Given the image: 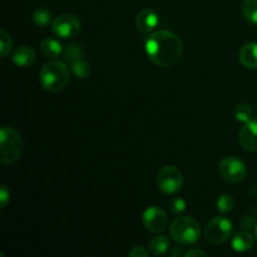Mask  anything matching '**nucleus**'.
Here are the masks:
<instances>
[{
	"label": "nucleus",
	"instance_id": "nucleus-1",
	"mask_svg": "<svg viewBox=\"0 0 257 257\" xmlns=\"http://www.w3.org/2000/svg\"><path fill=\"white\" fill-rule=\"evenodd\" d=\"M146 52L151 62L158 67H172L182 55V40L170 30H158L146 40Z\"/></svg>",
	"mask_w": 257,
	"mask_h": 257
},
{
	"label": "nucleus",
	"instance_id": "nucleus-2",
	"mask_svg": "<svg viewBox=\"0 0 257 257\" xmlns=\"http://www.w3.org/2000/svg\"><path fill=\"white\" fill-rule=\"evenodd\" d=\"M70 78L69 68L64 62L50 60L45 63L39 74V82L45 90L57 93L68 84Z\"/></svg>",
	"mask_w": 257,
	"mask_h": 257
},
{
	"label": "nucleus",
	"instance_id": "nucleus-3",
	"mask_svg": "<svg viewBox=\"0 0 257 257\" xmlns=\"http://www.w3.org/2000/svg\"><path fill=\"white\" fill-rule=\"evenodd\" d=\"M24 142L17 130L12 127H3L0 131V162L3 165H12L19 160L23 152Z\"/></svg>",
	"mask_w": 257,
	"mask_h": 257
},
{
	"label": "nucleus",
	"instance_id": "nucleus-4",
	"mask_svg": "<svg viewBox=\"0 0 257 257\" xmlns=\"http://www.w3.org/2000/svg\"><path fill=\"white\" fill-rule=\"evenodd\" d=\"M170 233L172 240L181 245H193L201 237V226L195 218L183 216L172 221Z\"/></svg>",
	"mask_w": 257,
	"mask_h": 257
},
{
	"label": "nucleus",
	"instance_id": "nucleus-5",
	"mask_svg": "<svg viewBox=\"0 0 257 257\" xmlns=\"http://www.w3.org/2000/svg\"><path fill=\"white\" fill-rule=\"evenodd\" d=\"M232 233V222L227 217L218 216L212 218L205 227V237L212 245L225 243Z\"/></svg>",
	"mask_w": 257,
	"mask_h": 257
},
{
	"label": "nucleus",
	"instance_id": "nucleus-6",
	"mask_svg": "<svg viewBox=\"0 0 257 257\" xmlns=\"http://www.w3.org/2000/svg\"><path fill=\"white\" fill-rule=\"evenodd\" d=\"M157 185L166 195H175L183 186L182 172L176 166H166L158 173Z\"/></svg>",
	"mask_w": 257,
	"mask_h": 257
},
{
	"label": "nucleus",
	"instance_id": "nucleus-7",
	"mask_svg": "<svg viewBox=\"0 0 257 257\" xmlns=\"http://www.w3.org/2000/svg\"><path fill=\"white\" fill-rule=\"evenodd\" d=\"M82 29L79 18L74 14H62L55 18L52 23V30L57 37L62 39H69L75 37Z\"/></svg>",
	"mask_w": 257,
	"mask_h": 257
},
{
	"label": "nucleus",
	"instance_id": "nucleus-8",
	"mask_svg": "<svg viewBox=\"0 0 257 257\" xmlns=\"http://www.w3.org/2000/svg\"><path fill=\"white\" fill-rule=\"evenodd\" d=\"M220 175L226 182L230 183H238L245 180L247 175V168L246 165L237 157H226L221 161Z\"/></svg>",
	"mask_w": 257,
	"mask_h": 257
},
{
	"label": "nucleus",
	"instance_id": "nucleus-9",
	"mask_svg": "<svg viewBox=\"0 0 257 257\" xmlns=\"http://www.w3.org/2000/svg\"><path fill=\"white\" fill-rule=\"evenodd\" d=\"M143 225L150 232L161 233L168 225V217L165 211L157 206H151L143 212Z\"/></svg>",
	"mask_w": 257,
	"mask_h": 257
},
{
	"label": "nucleus",
	"instance_id": "nucleus-10",
	"mask_svg": "<svg viewBox=\"0 0 257 257\" xmlns=\"http://www.w3.org/2000/svg\"><path fill=\"white\" fill-rule=\"evenodd\" d=\"M238 141L243 150L257 152V118H252L245 123L238 133Z\"/></svg>",
	"mask_w": 257,
	"mask_h": 257
},
{
	"label": "nucleus",
	"instance_id": "nucleus-11",
	"mask_svg": "<svg viewBox=\"0 0 257 257\" xmlns=\"http://www.w3.org/2000/svg\"><path fill=\"white\" fill-rule=\"evenodd\" d=\"M158 15L152 9H143L136 17V27L143 34L151 33L158 25Z\"/></svg>",
	"mask_w": 257,
	"mask_h": 257
},
{
	"label": "nucleus",
	"instance_id": "nucleus-12",
	"mask_svg": "<svg viewBox=\"0 0 257 257\" xmlns=\"http://www.w3.org/2000/svg\"><path fill=\"white\" fill-rule=\"evenodd\" d=\"M35 59H37L35 50L29 45H20L13 53V62L20 68L30 67L35 62Z\"/></svg>",
	"mask_w": 257,
	"mask_h": 257
},
{
	"label": "nucleus",
	"instance_id": "nucleus-13",
	"mask_svg": "<svg viewBox=\"0 0 257 257\" xmlns=\"http://www.w3.org/2000/svg\"><path fill=\"white\" fill-rule=\"evenodd\" d=\"M240 62L247 69H257V43H247L241 48Z\"/></svg>",
	"mask_w": 257,
	"mask_h": 257
},
{
	"label": "nucleus",
	"instance_id": "nucleus-14",
	"mask_svg": "<svg viewBox=\"0 0 257 257\" xmlns=\"http://www.w3.org/2000/svg\"><path fill=\"white\" fill-rule=\"evenodd\" d=\"M40 50H42L43 54L47 58L50 59H55V58L59 57L60 54H63V45L60 44L59 40L54 39V38H45L40 43Z\"/></svg>",
	"mask_w": 257,
	"mask_h": 257
},
{
	"label": "nucleus",
	"instance_id": "nucleus-15",
	"mask_svg": "<svg viewBox=\"0 0 257 257\" xmlns=\"http://www.w3.org/2000/svg\"><path fill=\"white\" fill-rule=\"evenodd\" d=\"M253 246V237L251 233L242 231V232L236 233L235 237L232 238V248L236 252H247L252 248Z\"/></svg>",
	"mask_w": 257,
	"mask_h": 257
},
{
	"label": "nucleus",
	"instance_id": "nucleus-16",
	"mask_svg": "<svg viewBox=\"0 0 257 257\" xmlns=\"http://www.w3.org/2000/svg\"><path fill=\"white\" fill-rule=\"evenodd\" d=\"M70 70L79 79H87L92 73V67L84 58H79L70 62Z\"/></svg>",
	"mask_w": 257,
	"mask_h": 257
},
{
	"label": "nucleus",
	"instance_id": "nucleus-17",
	"mask_svg": "<svg viewBox=\"0 0 257 257\" xmlns=\"http://www.w3.org/2000/svg\"><path fill=\"white\" fill-rule=\"evenodd\" d=\"M170 247V240L166 236H156L150 241V251L155 256L165 255Z\"/></svg>",
	"mask_w": 257,
	"mask_h": 257
},
{
	"label": "nucleus",
	"instance_id": "nucleus-18",
	"mask_svg": "<svg viewBox=\"0 0 257 257\" xmlns=\"http://www.w3.org/2000/svg\"><path fill=\"white\" fill-rule=\"evenodd\" d=\"M33 22L38 25V27L45 28L49 24H52V13L50 10L45 9V8H38L33 13Z\"/></svg>",
	"mask_w": 257,
	"mask_h": 257
},
{
	"label": "nucleus",
	"instance_id": "nucleus-19",
	"mask_svg": "<svg viewBox=\"0 0 257 257\" xmlns=\"http://www.w3.org/2000/svg\"><path fill=\"white\" fill-rule=\"evenodd\" d=\"M242 13L248 22L257 24V0H243Z\"/></svg>",
	"mask_w": 257,
	"mask_h": 257
},
{
	"label": "nucleus",
	"instance_id": "nucleus-20",
	"mask_svg": "<svg viewBox=\"0 0 257 257\" xmlns=\"http://www.w3.org/2000/svg\"><path fill=\"white\" fill-rule=\"evenodd\" d=\"M252 115H253V110L252 108L250 107L248 104H237L235 107V118L236 120L241 123H247L248 120L252 119Z\"/></svg>",
	"mask_w": 257,
	"mask_h": 257
},
{
	"label": "nucleus",
	"instance_id": "nucleus-21",
	"mask_svg": "<svg viewBox=\"0 0 257 257\" xmlns=\"http://www.w3.org/2000/svg\"><path fill=\"white\" fill-rule=\"evenodd\" d=\"M64 54V58L67 62H73L75 59H79V58H84L85 53L84 49L80 44H69L63 52Z\"/></svg>",
	"mask_w": 257,
	"mask_h": 257
},
{
	"label": "nucleus",
	"instance_id": "nucleus-22",
	"mask_svg": "<svg viewBox=\"0 0 257 257\" xmlns=\"http://www.w3.org/2000/svg\"><path fill=\"white\" fill-rule=\"evenodd\" d=\"M235 206V201H233L231 195H221L217 200V210L221 213L226 215V213L231 212Z\"/></svg>",
	"mask_w": 257,
	"mask_h": 257
},
{
	"label": "nucleus",
	"instance_id": "nucleus-23",
	"mask_svg": "<svg viewBox=\"0 0 257 257\" xmlns=\"http://www.w3.org/2000/svg\"><path fill=\"white\" fill-rule=\"evenodd\" d=\"M12 45H13L12 37H10L4 29L0 30V55H2V58L7 57L8 53H9L10 49H12Z\"/></svg>",
	"mask_w": 257,
	"mask_h": 257
},
{
	"label": "nucleus",
	"instance_id": "nucleus-24",
	"mask_svg": "<svg viewBox=\"0 0 257 257\" xmlns=\"http://www.w3.org/2000/svg\"><path fill=\"white\" fill-rule=\"evenodd\" d=\"M170 208L173 215H181L186 210V201L181 197L173 198Z\"/></svg>",
	"mask_w": 257,
	"mask_h": 257
},
{
	"label": "nucleus",
	"instance_id": "nucleus-25",
	"mask_svg": "<svg viewBox=\"0 0 257 257\" xmlns=\"http://www.w3.org/2000/svg\"><path fill=\"white\" fill-rule=\"evenodd\" d=\"M9 200H10L9 190H8L5 186H2V188H0V208H2V210H4V208L7 207Z\"/></svg>",
	"mask_w": 257,
	"mask_h": 257
},
{
	"label": "nucleus",
	"instance_id": "nucleus-26",
	"mask_svg": "<svg viewBox=\"0 0 257 257\" xmlns=\"http://www.w3.org/2000/svg\"><path fill=\"white\" fill-rule=\"evenodd\" d=\"M128 255L131 257H147L148 252L142 247V246H136V247H133L132 250L130 251Z\"/></svg>",
	"mask_w": 257,
	"mask_h": 257
},
{
	"label": "nucleus",
	"instance_id": "nucleus-27",
	"mask_svg": "<svg viewBox=\"0 0 257 257\" xmlns=\"http://www.w3.org/2000/svg\"><path fill=\"white\" fill-rule=\"evenodd\" d=\"M186 257H195V256H208V253L203 250H190L185 253Z\"/></svg>",
	"mask_w": 257,
	"mask_h": 257
},
{
	"label": "nucleus",
	"instance_id": "nucleus-28",
	"mask_svg": "<svg viewBox=\"0 0 257 257\" xmlns=\"http://www.w3.org/2000/svg\"><path fill=\"white\" fill-rule=\"evenodd\" d=\"M255 235H256V240H257V225H256V228H255Z\"/></svg>",
	"mask_w": 257,
	"mask_h": 257
}]
</instances>
